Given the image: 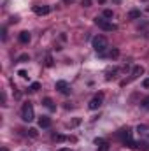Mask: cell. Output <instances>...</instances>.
<instances>
[{
  "label": "cell",
  "mask_w": 149,
  "mask_h": 151,
  "mask_svg": "<svg viewBox=\"0 0 149 151\" xmlns=\"http://www.w3.org/2000/svg\"><path fill=\"white\" fill-rule=\"evenodd\" d=\"M91 46H93V49L98 55H104L105 49L109 47V42H107V39L104 37V35H97V37H93V40H91Z\"/></svg>",
  "instance_id": "obj_1"
},
{
  "label": "cell",
  "mask_w": 149,
  "mask_h": 151,
  "mask_svg": "<svg viewBox=\"0 0 149 151\" xmlns=\"http://www.w3.org/2000/svg\"><path fill=\"white\" fill-rule=\"evenodd\" d=\"M21 118L23 121H34L35 119V113H34V104L32 102H25L23 107H21Z\"/></svg>",
  "instance_id": "obj_2"
},
{
  "label": "cell",
  "mask_w": 149,
  "mask_h": 151,
  "mask_svg": "<svg viewBox=\"0 0 149 151\" xmlns=\"http://www.w3.org/2000/svg\"><path fill=\"white\" fill-rule=\"evenodd\" d=\"M95 25H98V27H100L102 30H105V32H114V30H117V27H116L114 23H111V21H107L104 16H102V18L97 16V18H95Z\"/></svg>",
  "instance_id": "obj_3"
},
{
  "label": "cell",
  "mask_w": 149,
  "mask_h": 151,
  "mask_svg": "<svg viewBox=\"0 0 149 151\" xmlns=\"http://www.w3.org/2000/svg\"><path fill=\"white\" fill-rule=\"evenodd\" d=\"M102 102H104V93H98V95H95V97L90 100L88 107H90L91 111H95V109H98V107L102 106Z\"/></svg>",
  "instance_id": "obj_4"
},
{
  "label": "cell",
  "mask_w": 149,
  "mask_h": 151,
  "mask_svg": "<svg viewBox=\"0 0 149 151\" xmlns=\"http://www.w3.org/2000/svg\"><path fill=\"white\" fill-rule=\"evenodd\" d=\"M34 12L39 16H44V14H49L51 12V7L49 5H35L34 7Z\"/></svg>",
  "instance_id": "obj_5"
},
{
  "label": "cell",
  "mask_w": 149,
  "mask_h": 151,
  "mask_svg": "<svg viewBox=\"0 0 149 151\" xmlns=\"http://www.w3.org/2000/svg\"><path fill=\"white\" fill-rule=\"evenodd\" d=\"M54 88H56V90H58L60 93H69V84H67L65 81H56Z\"/></svg>",
  "instance_id": "obj_6"
},
{
  "label": "cell",
  "mask_w": 149,
  "mask_h": 151,
  "mask_svg": "<svg viewBox=\"0 0 149 151\" xmlns=\"http://www.w3.org/2000/svg\"><path fill=\"white\" fill-rule=\"evenodd\" d=\"M39 127L40 128H49L51 127V118L49 116H40L39 118Z\"/></svg>",
  "instance_id": "obj_7"
},
{
  "label": "cell",
  "mask_w": 149,
  "mask_h": 151,
  "mask_svg": "<svg viewBox=\"0 0 149 151\" xmlns=\"http://www.w3.org/2000/svg\"><path fill=\"white\" fill-rule=\"evenodd\" d=\"M42 106H46L49 111H54L56 109V106H54V102L49 99V97H46V99H42Z\"/></svg>",
  "instance_id": "obj_8"
},
{
  "label": "cell",
  "mask_w": 149,
  "mask_h": 151,
  "mask_svg": "<svg viewBox=\"0 0 149 151\" xmlns=\"http://www.w3.org/2000/svg\"><path fill=\"white\" fill-rule=\"evenodd\" d=\"M18 39H19V42H21V44H28V42H30V39H32V35H30V32H21Z\"/></svg>",
  "instance_id": "obj_9"
},
{
  "label": "cell",
  "mask_w": 149,
  "mask_h": 151,
  "mask_svg": "<svg viewBox=\"0 0 149 151\" xmlns=\"http://www.w3.org/2000/svg\"><path fill=\"white\" fill-rule=\"evenodd\" d=\"M144 74V67H140V65H137V67H133V70H132V79H135V77H139V76Z\"/></svg>",
  "instance_id": "obj_10"
},
{
  "label": "cell",
  "mask_w": 149,
  "mask_h": 151,
  "mask_svg": "<svg viewBox=\"0 0 149 151\" xmlns=\"http://www.w3.org/2000/svg\"><path fill=\"white\" fill-rule=\"evenodd\" d=\"M128 18H130V19H137V18H140V11H139V9H133V11H130Z\"/></svg>",
  "instance_id": "obj_11"
},
{
  "label": "cell",
  "mask_w": 149,
  "mask_h": 151,
  "mask_svg": "<svg viewBox=\"0 0 149 151\" xmlns=\"http://www.w3.org/2000/svg\"><path fill=\"white\" fill-rule=\"evenodd\" d=\"M53 139H54V141H58V142H63V141H69L70 137H65V135H62V134H54V135H53Z\"/></svg>",
  "instance_id": "obj_12"
},
{
  "label": "cell",
  "mask_w": 149,
  "mask_h": 151,
  "mask_svg": "<svg viewBox=\"0 0 149 151\" xmlns=\"http://www.w3.org/2000/svg\"><path fill=\"white\" fill-rule=\"evenodd\" d=\"M107 55H109V58H117V56H119V49H117V47H114V49H111Z\"/></svg>",
  "instance_id": "obj_13"
},
{
  "label": "cell",
  "mask_w": 149,
  "mask_h": 151,
  "mask_svg": "<svg viewBox=\"0 0 149 151\" xmlns=\"http://www.w3.org/2000/svg\"><path fill=\"white\" fill-rule=\"evenodd\" d=\"M39 90H40V84H39V83H32L30 88H28V91H32V93H35V91H39Z\"/></svg>",
  "instance_id": "obj_14"
},
{
  "label": "cell",
  "mask_w": 149,
  "mask_h": 151,
  "mask_svg": "<svg viewBox=\"0 0 149 151\" xmlns=\"http://www.w3.org/2000/svg\"><path fill=\"white\" fill-rule=\"evenodd\" d=\"M102 16H104L105 19H111V18L114 16V14H112V11H111V9H105V11L102 12Z\"/></svg>",
  "instance_id": "obj_15"
},
{
  "label": "cell",
  "mask_w": 149,
  "mask_h": 151,
  "mask_svg": "<svg viewBox=\"0 0 149 151\" xmlns=\"http://www.w3.org/2000/svg\"><path fill=\"white\" fill-rule=\"evenodd\" d=\"M98 151H109V142H102V144H98Z\"/></svg>",
  "instance_id": "obj_16"
},
{
  "label": "cell",
  "mask_w": 149,
  "mask_h": 151,
  "mask_svg": "<svg viewBox=\"0 0 149 151\" xmlns=\"http://www.w3.org/2000/svg\"><path fill=\"white\" fill-rule=\"evenodd\" d=\"M140 106H142L144 109H149V97H146V99H144V100L140 102Z\"/></svg>",
  "instance_id": "obj_17"
},
{
  "label": "cell",
  "mask_w": 149,
  "mask_h": 151,
  "mask_svg": "<svg viewBox=\"0 0 149 151\" xmlns=\"http://www.w3.org/2000/svg\"><path fill=\"white\" fill-rule=\"evenodd\" d=\"M28 135L35 139V137H37V135H39V132H37V130H35V128H30V130H28Z\"/></svg>",
  "instance_id": "obj_18"
},
{
  "label": "cell",
  "mask_w": 149,
  "mask_h": 151,
  "mask_svg": "<svg viewBox=\"0 0 149 151\" xmlns=\"http://www.w3.org/2000/svg\"><path fill=\"white\" fill-rule=\"evenodd\" d=\"M53 65V58H51V55H47L46 56V67H51Z\"/></svg>",
  "instance_id": "obj_19"
},
{
  "label": "cell",
  "mask_w": 149,
  "mask_h": 151,
  "mask_svg": "<svg viewBox=\"0 0 149 151\" xmlns=\"http://www.w3.org/2000/svg\"><path fill=\"white\" fill-rule=\"evenodd\" d=\"M114 74H117V69H112V70H109V72H107V79L114 77Z\"/></svg>",
  "instance_id": "obj_20"
},
{
  "label": "cell",
  "mask_w": 149,
  "mask_h": 151,
  "mask_svg": "<svg viewBox=\"0 0 149 151\" xmlns=\"http://www.w3.org/2000/svg\"><path fill=\"white\" fill-rule=\"evenodd\" d=\"M18 76H19V77H23V79H25V77H28V76H27V70H18Z\"/></svg>",
  "instance_id": "obj_21"
},
{
  "label": "cell",
  "mask_w": 149,
  "mask_h": 151,
  "mask_svg": "<svg viewBox=\"0 0 149 151\" xmlns=\"http://www.w3.org/2000/svg\"><path fill=\"white\" fill-rule=\"evenodd\" d=\"M91 4H93L91 0H82V5H84V7H91Z\"/></svg>",
  "instance_id": "obj_22"
},
{
  "label": "cell",
  "mask_w": 149,
  "mask_h": 151,
  "mask_svg": "<svg viewBox=\"0 0 149 151\" xmlns=\"http://www.w3.org/2000/svg\"><path fill=\"white\" fill-rule=\"evenodd\" d=\"M79 123H81V118H75V119L72 121V123H70V125H72V127H77Z\"/></svg>",
  "instance_id": "obj_23"
},
{
  "label": "cell",
  "mask_w": 149,
  "mask_h": 151,
  "mask_svg": "<svg viewBox=\"0 0 149 151\" xmlns=\"http://www.w3.org/2000/svg\"><path fill=\"white\" fill-rule=\"evenodd\" d=\"M27 60H28V55H21L19 56V62H27Z\"/></svg>",
  "instance_id": "obj_24"
},
{
  "label": "cell",
  "mask_w": 149,
  "mask_h": 151,
  "mask_svg": "<svg viewBox=\"0 0 149 151\" xmlns=\"http://www.w3.org/2000/svg\"><path fill=\"white\" fill-rule=\"evenodd\" d=\"M2 39H4V40H5V39H7V30H5V28H4V30H2Z\"/></svg>",
  "instance_id": "obj_25"
},
{
  "label": "cell",
  "mask_w": 149,
  "mask_h": 151,
  "mask_svg": "<svg viewBox=\"0 0 149 151\" xmlns=\"http://www.w3.org/2000/svg\"><path fill=\"white\" fill-rule=\"evenodd\" d=\"M142 84H144V88H149V77H148V79H144V83H142Z\"/></svg>",
  "instance_id": "obj_26"
},
{
  "label": "cell",
  "mask_w": 149,
  "mask_h": 151,
  "mask_svg": "<svg viewBox=\"0 0 149 151\" xmlns=\"http://www.w3.org/2000/svg\"><path fill=\"white\" fill-rule=\"evenodd\" d=\"M58 151H72V150H69V148H60Z\"/></svg>",
  "instance_id": "obj_27"
},
{
  "label": "cell",
  "mask_w": 149,
  "mask_h": 151,
  "mask_svg": "<svg viewBox=\"0 0 149 151\" xmlns=\"http://www.w3.org/2000/svg\"><path fill=\"white\" fill-rule=\"evenodd\" d=\"M2 151H7V150H5V148H2Z\"/></svg>",
  "instance_id": "obj_28"
}]
</instances>
